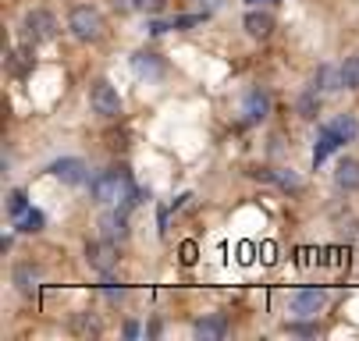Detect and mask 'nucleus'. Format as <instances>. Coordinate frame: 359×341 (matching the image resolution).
I'll return each mask as SVG.
<instances>
[{
    "label": "nucleus",
    "mask_w": 359,
    "mask_h": 341,
    "mask_svg": "<svg viewBox=\"0 0 359 341\" xmlns=\"http://www.w3.org/2000/svg\"><path fill=\"white\" fill-rule=\"evenodd\" d=\"M89 192H93V200L104 203V207H132V203H139V188L132 185V178L125 171L96 174L89 181Z\"/></svg>",
    "instance_id": "obj_1"
},
{
    "label": "nucleus",
    "mask_w": 359,
    "mask_h": 341,
    "mask_svg": "<svg viewBox=\"0 0 359 341\" xmlns=\"http://www.w3.org/2000/svg\"><path fill=\"white\" fill-rule=\"evenodd\" d=\"M68 29H72L75 39H96L100 32H104V18H100V11H93V8H72Z\"/></svg>",
    "instance_id": "obj_2"
},
{
    "label": "nucleus",
    "mask_w": 359,
    "mask_h": 341,
    "mask_svg": "<svg viewBox=\"0 0 359 341\" xmlns=\"http://www.w3.org/2000/svg\"><path fill=\"white\" fill-rule=\"evenodd\" d=\"M22 32H25L29 43H46V39L57 36V18L50 11H29L25 22H22Z\"/></svg>",
    "instance_id": "obj_3"
},
{
    "label": "nucleus",
    "mask_w": 359,
    "mask_h": 341,
    "mask_svg": "<svg viewBox=\"0 0 359 341\" xmlns=\"http://www.w3.org/2000/svg\"><path fill=\"white\" fill-rule=\"evenodd\" d=\"M86 260H89V267H96L100 274H111V270L118 267V242H111V238L89 242V246H86Z\"/></svg>",
    "instance_id": "obj_4"
},
{
    "label": "nucleus",
    "mask_w": 359,
    "mask_h": 341,
    "mask_svg": "<svg viewBox=\"0 0 359 341\" xmlns=\"http://www.w3.org/2000/svg\"><path fill=\"white\" fill-rule=\"evenodd\" d=\"M89 100H93V111L104 114V118H118L121 114V96H118V89L111 82H96Z\"/></svg>",
    "instance_id": "obj_5"
},
{
    "label": "nucleus",
    "mask_w": 359,
    "mask_h": 341,
    "mask_svg": "<svg viewBox=\"0 0 359 341\" xmlns=\"http://www.w3.org/2000/svg\"><path fill=\"white\" fill-rule=\"evenodd\" d=\"M50 174H54V178H61L65 185H86V181H89V167H86L79 157L54 160V164H50Z\"/></svg>",
    "instance_id": "obj_6"
},
{
    "label": "nucleus",
    "mask_w": 359,
    "mask_h": 341,
    "mask_svg": "<svg viewBox=\"0 0 359 341\" xmlns=\"http://www.w3.org/2000/svg\"><path fill=\"white\" fill-rule=\"evenodd\" d=\"M324 302H327V291H324V288H302V291H295L292 309H295L299 316H317V313L324 309Z\"/></svg>",
    "instance_id": "obj_7"
},
{
    "label": "nucleus",
    "mask_w": 359,
    "mask_h": 341,
    "mask_svg": "<svg viewBox=\"0 0 359 341\" xmlns=\"http://www.w3.org/2000/svg\"><path fill=\"white\" fill-rule=\"evenodd\" d=\"M128 207H118V210H107L104 217H100V231H104V238L111 242H125L128 238V217H125Z\"/></svg>",
    "instance_id": "obj_8"
},
{
    "label": "nucleus",
    "mask_w": 359,
    "mask_h": 341,
    "mask_svg": "<svg viewBox=\"0 0 359 341\" xmlns=\"http://www.w3.org/2000/svg\"><path fill=\"white\" fill-rule=\"evenodd\" d=\"M242 111H245L249 121H264V118L271 114V96H267L264 89H249L245 100H242Z\"/></svg>",
    "instance_id": "obj_9"
},
{
    "label": "nucleus",
    "mask_w": 359,
    "mask_h": 341,
    "mask_svg": "<svg viewBox=\"0 0 359 341\" xmlns=\"http://www.w3.org/2000/svg\"><path fill=\"white\" fill-rule=\"evenodd\" d=\"M256 178H267V181H274L278 188H285V192H292V196H299L302 192V178L295 174V171H252Z\"/></svg>",
    "instance_id": "obj_10"
},
{
    "label": "nucleus",
    "mask_w": 359,
    "mask_h": 341,
    "mask_svg": "<svg viewBox=\"0 0 359 341\" xmlns=\"http://www.w3.org/2000/svg\"><path fill=\"white\" fill-rule=\"evenodd\" d=\"M338 146H341V135H338L331 125H324V128H320V142H317V150H313V164H324V160L338 150Z\"/></svg>",
    "instance_id": "obj_11"
},
{
    "label": "nucleus",
    "mask_w": 359,
    "mask_h": 341,
    "mask_svg": "<svg viewBox=\"0 0 359 341\" xmlns=\"http://www.w3.org/2000/svg\"><path fill=\"white\" fill-rule=\"evenodd\" d=\"M341 85H345L341 82V68H331V64H320L317 68V75H313V89L317 92H334Z\"/></svg>",
    "instance_id": "obj_12"
},
{
    "label": "nucleus",
    "mask_w": 359,
    "mask_h": 341,
    "mask_svg": "<svg viewBox=\"0 0 359 341\" xmlns=\"http://www.w3.org/2000/svg\"><path fill=\"white\" fill-rule=\"evenodd\" d=\"M334 185L338 188H345V192H355L359 188V160H341L338 164V171H334Z\"/></svg>",
    "instance_id": "obj_13"
},
{
    "label": "nucleus",
    "mask_w": 359,
    "mask_h": 341,
    "mask_svg": "<svg viewBox=\"0 0 359 341\" xmlns=\"http://www.w3.org/2000/svg\"><path fill=\"white\" fill-rule=\"evenodd\" d=\"M242 25H245V32H249L252 39H264V36H271V29H274V18H271L267 11H249Z\"/></svg>",
    "instance_id": "obj_14"
},
{
    "label": "nucleus",
    "mask_w": 359,
    "mask_h": 341,
    "mask_svg": "<svg viewBox=\"0 0 359 341\" xmlns=\"http://www.w3.org/2000/svg\"><path fill=\"white\" fill-rule=\"evenodd\" d=\"M196 337H203V341H217V337H224L228 334V320L224 316H210V320H196Z\"/></svg>",
    "instance_id": "obj_15"
},
{
    "label": "nucleus",
    "mask_w": 359,
    "mask_h": 341,
    "mask_svg": "<svg viewBox=\"0 0 359 341\" xmlns=\"http://www.w3.org/2000/svg\"><path fill=\"white\" fill-rule=\"evenodd\" d=\"M132 68H135V75H142V78H157L164 68H161V61L153 57V54H135V61H132Z\"/></svg>",
    "instance_id": "obj_16"
},
{
    "label": "nucleus",
    "mask_w": 359,
    "mask_h": 341,
    "mask_svg": "<svg viewBox=\"0 0 359 341\" xmlns=\"http://www.w3.org/2000/svg\"><path fill=\"white\" fill-rule=\"evenodd\" d=\"M43 224H46V217H43L39 210H32V207H29V210L15 221V228H18L22 235H36V231H43Z\"/></svg>",
    "instance_id": "obj_17"
},
{
    "label": "nucleus",
    "mask_w": 359,
    "mask_h": 341,
    "mask_svg": "<svg viewBox=\"0 0 359 341\" xmlns=\"http://www.w3.org/2000/svg\"><path fill=\"white\" fill-rule=\"evenodd\" d=\"M299 114L306 118V121H313L317 114H320V92L310 85V92H302L299 96Z\"/></svg>",
    "instance_id": "obj_18"
},
{
    "label": "nucleus",
    "mask_w": 359,
    "mask_h": 341,
    "mask_svg": "<svg viewBox=\"0 0 359 341\" xmlns=\"http://www.w3.org/2000/svg\"><path fill=\"white\" fill-rule=\"evenodd\" d=\"M121 11H142V15H157L164 8V0H114Z\"/></svg>",
    "instance_id": "obj_19"
},
{
    "label": "nucleus",
    "mask_w": 359,
    "mask_h": 341,
    "mask_svg": "<svg viewBox=\"0 0 359 341\" xmlns=\"http://www.w3.org/2000/svg\"><path fill=\"white\" fill-rule=\"evenodd\" d=\"M36 281H39V267H32V263H22V267L15 270V284L25 291V295H29V291L36 288Z\"/></svg>",
    "instance_id": "obj_20"
},
{
    "label": "nucleus",
    "mask_w": 359,
    "mask_h": 341,
    "mask_svg": "<svg viewBox=\"0 0 359 341\" xmlns=\"http://www.w3.org/2000/svg\"><path fill=\"white\" fill-rule=\"evenodd\" d=\"M331 128L341 135V142H352V139L359 135V121H355L352 114H341V118H334V121H331Z\"/></svg>",
    "instance_id": "obj_21"
},
{
    "label": "nucleus",
    "mask_w": 359,
    "mask_h": 341,
    "mask_svg": "<svg viewBox=\"0 0 359 341\" xmlns=\"http://www.w3.org/2000/svg\"><path fill=\"white\" fill-rule=\"evenodd\" d=\"M25 210H29V196H25V192H22V188H15V192H11V196H8V214H11L15 221H18V217H22Z\"/></svg>",
    "instance_id": "obj_22"
},
{
    "label": "nucleus",
    "mask_w": 359,
    "mask_h": 341,
    "mask_svg": "<svg viewBox=\"0 0 359 341\" xmlns=\"http://www.w3.org/2000/svg\"><path fill=\"white\" fill-rule=\"evenodd\" d=\"M341 82H345V89H359V57L341 64Z\"/></svg>",
    "instance_id": "obj_23"
},
{
    "label": "nucleus",
    "mask_w": 359,
    "mask_h": 341,
    "mask_svg": "<svg viewBox=\"0 0 359 341\" xmlns=\"http://www.w3.org/2000/svg\"><path fill=\"white\" fill-rule=\"evenodd\" d=\"M203 18H207V11L203 15H178V18H171V29H192V25H203Z\"/></svg>",
    "instance_id": "obj_24"
},
{
    "label": "nucleus",
    "mask_w": 359,
    "mask_h": 341,
    "mask_svg": "<svg viewBox=\"0 0 359 341\" xmlns=\"http://www.w3.org/2000/svg\"><path fill=\"white\" fill-rule=\"evenodd\" d=\"M104 295H107V302H121V299H125V288H114V284L107 281V288H104Z\"/></svg>",
    "instance_id": "obj_25"
},
{
    "label": "nucleus",
    "mask_w": 359,
    "mask_h": 341,
    "mask_svg": "<svg viewBox=\"0 0 359 341\" xmlns=\"http://www.w3.org/2000/svg\"><path fill=\"white\" fill-rule=\"evenodd\" d=\"M182 263H196V242H182Z\"/></svg>",
    "instance_id": "obj_26"
},
{
    "label": "nucleus",
    "mask_w": 359,
    "mask_h": 341,
    "mask_svg": "<svg viewBox=\"0 0 359 341\" xmlns=\"http://www.w3.org/2000/svg\"><path fill=\"white\" fill-rule=\"evenodd\" d=\"M292 334H317V323H288Z\"/></svg>",
    "instance_id": "obj_27"
},
{
    "label": "nucleus",
    "mask_w": 359,
    "mask_h": 341,
    "mask_svg": "<svg viewBox=\"0 0 359 341\" xmlns=\"http://www.w3.org/2000/svg\"><path fill=\"white\" fill-rule=\"evenodd\" d=\"M125 337H139V323H125Z\"/></svg>",
    "instance_id": "obj_28"
},
{
    "label": "nucleus",
    "mask_w": 359,
    "mask_h": 341,
    "mask_svg": "<svg viewBox=\"0 0 359 341\" xmlns=\"http://www.w3.org/2000/svg\"><path fill=\"white\" fill-rule=\"evenodd\" d=\"M168 231V207H161V235Z\"/></svg>",
    "instance_id": "obj_29"
},
{
    "label": "nucleus",
    "mask_w": 359,
    "mask_h": 341,
    "mask_svg": "<svg viewBox=\"0 0 359 341\" xmlns=\"http://www.w3.org/2000/svg\"><path fill=\"white\" fill-rule=\"evenodd\" d=\"M199 4H203V11H210V8H217V4H221V0H199Z\"/></svg>",
    "instance_id": "obj_30"
},
{
    "label": "nucleus",
    "mask_w": 359,
    "mask_h": 341,
    "mask_svg": "<svg viewBox=\"0 0 359 341\" xmlns=\"http://www.w3.org/2000/svg\"><path fill=\"white\" fill-rule=\"evenodd\" d=\"M249 4H260V0H249Z\"/></svg>",
    "instance_id": "obj_31"
}]
</instances>
